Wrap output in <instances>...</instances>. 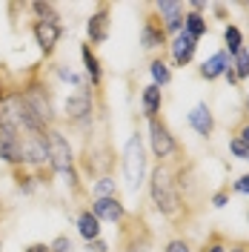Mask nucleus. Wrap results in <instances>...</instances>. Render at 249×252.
Instances as JSON below:
<instances>
[{
  "mask_svg": "<svg viewBox=\"0 0 249 252\" xmlns=\"http://www.w3.org/2000/svg\"><path fill=\"white\" fill-rule=\"evenodd\" d=\"M149 198L160 215L166 218H175L184 206V198L178 192V184H175V172H172L166 163H157L155 169L149 172Z\"/></svg>",
  "mask_w": 249,
  "mask_h": 252,
  "instance_id": "obj_1",
  "label": "nucleus"
},
{
  "mask_svg": "<svg viewBox=\"0 0 249 252\" xmlns=\"http://www.w3.org/2000/svg\"><path fill=\"white\" fill-rule=\"evenodd\" d=\"M124 178H126V189L132 195H138L140 187L146 184V146H143V138L138 132L124 146Z\"/></svg>",
  "mask_w": 249,
  "mask_h": 252,
  "instance_id": "obj_2",
  "label": "nucleus"
},
{
  "mask_svg": "<svg viewBox=\"0 0 249 252\" xmlns=\"http://www.w3.org/2000/svg\"><path fill=\"white\" fill-rule=\"evenodd\" d=\"M46 152H49V166H52L55 175H66L75 169V149H72L69 138L55 126L46 132Z\"/></svg>",
  "mask_w": 249,
  "mask_h": 252,
  "instance_id": "obj_3",
  "label": "nucleus"
},
{
  "mask_svg": "<svg viewBox=\"0 0 249 252\" xmlns=\"http://www.w3.org/2000/svg\"><path fill=\"white\" fill-rule=\"evenodd\" d=\"M20 94H23L26 106L34 112V118L46 126V129H52V124H55V109H52V97H49L46 86H43L40 80H29V83L20 89Z\"/></svg>",
  "mask_w": 249,
  "mask_h": 252,
  "instance_id": "obj_4",
  "label": "nucleus"
},
{
  "mask_svg": "<svg viewBox=\"0 0 249 252\" xmlns=\"http://www.w3.org/2000/svg\"><path fill=\"white\" fill-rule=\"evenodd\" d=\"M146 129H149V146H152V155L157 158V163H166L175 152H178V141L172 135V129L160 118H149L146 121Z\"/></svg>",
  "mask_w": 249,
  "mask_h": 252,
  "instance_id": "obj_5",
  "label": "nucleus"
},
{
  "mask_svg": "<svg viewBox=\"0 0 249 252\" xmlns=\"http://www.w3.org/2000/svg\"><path fill=\"white\" fill-rule=\"evenodd\" d=\"M0 160L9 166H23V135L12 129H0Z\"/></svg>",
  "mask_w": 249,
  "mask_h": 252,
  "instance_id": "obj_6",
  "label": "nucleus"
},
{
  "mask_svg": "<svg viewBox=\"0 0 249 252\" xmlns=\"http://www.w3.org/2000/svg\"><path fill=\"white\" fill-rule=\"evenodd\" d=\"M155 12L160 15V20H163V32H166V37H175L178 32H184V6L181 3H172V0H160V3H155Z\"/></svg>",
  "mask_w": 249,
  "mask_h": 252,
  "instance_id": "obj_7",
  "label": "nucleus"
},
{
  "mask_svg": "<svg viewBox=\"0 0 249 252\" xmlns=\"http://www.w3.org/2000/svg\"><path fill=\"white\" fill-rule=\"evenodd\" d=\"M172 52V63L175 66H189L192 63V58H195V52H198V40L192 37V34H187V32H178L175 37H172V43H166Z\"/></svg>",
  "mask_w": 249,
  "mask_h": 252,
  "instance_id": "obj_8",
  "label": "nucleus"
},
{
  "mask_svg": "<svg viewBox=\"0 0 249 252\" xmlns=\"http://www.w3.org/2000/svg\"><path fill=\"white\" fill-rule=\"evenodd\" d=\"M66 118L78 126H86L92 121V94L86 92V89H80L78 94H72L66 100Z\"/></svg>",
  "mask_w": 249,
  "mask_h": 252,
  "instance_id": "obj_9",
  "label": "nucleus"
},
{
  "mask_svg": "<svg viewBox=\"0 0 249 252\" xmlns=\"http://www.w3.org/2000/svg\"><path fill=\"white\" fill-rule=\"evenodd\" d=\"M86 34H89V46H100L109 37V6L100 3L97 12L86 20Z\"/></svg>",
  "mask_w": 249,
  "mask_h": 252,
  "instance_id": "obj_10",
  "label": "nucleus"
},
{
  "mask_svg": "<svg viewBox=\"0 0 249 252\" xmlns=\"http://www.w3.org/2000/svg\"><path fill=\"white\" fill-rule=\"evenodd\" d=\"M31 34H34V43L40 46L43 55H52L58 40L63 37V26L61 23H34L31 26Z\"/></svg>",
  "mask_w": 249,
  "mask_h": 252,
  "instance_id": "obj_11",
  "label": "nucleus"
},
{
  "mask_svg": "<svg viewBox=\"0 0 249 252\" xmlns=\"http://www.w3.org/2000/svg\"><path fill=\"white\" fill-rule=\"evenodd\" d=\"M92 215L100 223L103 220H112V223H121L126 220V206L118 201V198H94L92 201Z\"/></svg>",
  "mask_w": 249,
  "mask_h": 252,
  "instance_id": "obj_12",
  "label": "nucleus"
},
{
  "mask_svg": "<svg viewBox=\"0 0 249 252\" xmlns=\"http://www.w3.org/2000/svg\"><path fill=\"white\" fill-rule=\"evenodd\" d=\"M140 46L146 49V52L166 46V32H163V23H160L157 17L149 15L146 20H143V29H140Z\"/></svg>",
  "mask_w": 249,
  "mask_h": 252,
  "instance_id": "obj_13",
  "label": "nucleus"
},
{
  "mask_svg": "<svg viewBox=\"0 0 249 252\" xmlns=\"http://www.w3.org/2000/svg\"><path fill=\"white\" fill-rule=\"evenodd\" d=\"M189 126H192L201 138H209V135L215 132V115H212V109H209L206 103H198L195 109L189 112Z\"/></svg>",
  "mask_w": 249,
  "mask_h": 252,
  "instance_id": "obj_14",
  "label": "nucleus"
},
{
  "mask_svg": "<svg viewBox=\"0 0 249 252\" xmlns=\"http://www.w3.org/2000/svg\"><path fill=\"white\" fill-rule=\"evenodd\" d=\"M226 69H229V55H226V52H215L212 58H206V61L201 63L198 72H201L203 80H218Z\"/></svg>",
  "mask_w": 249,
  "mask_h": 252,
  "instance_id": "obj_15",
  "label": "nucleus"
},
{
  "mask_svg": "<svg viewBox=\"0 0 249 252\" xmlns=\"http://www.w3.org/2000/svg\"><path fill=\"white\" fill-rule=\"evenodd\" d=\"M140 106H143L146 121H149V118H157V112L163 106V92H160V86H155V83L143 86V92H140Z\"/></svg>",
  "mask_w": 249,
  "mask_h": 252,
  "instance_id": "obj_16",
  "label": "nucleus"
},
{
  "mask_svg": "<svg viewBox=\"0 0 249 252\" xmlns=\"http://www.w3.org/2000/svg\"><path fill=\"white\" fill-rule=\"evenodd\" d=\"M80 58H83V69H86L89 83H92V86H100V83H103V66H100V61H97V55L92 52L89 43L80 46Z\"/></svg>",
  "mask_w": 249,
  "mask_h": 252,
  "instance_id": "obj_17",
  "label": "nucleus"
},
{
  "mask_svg": "<svg viewBox=\"0 0 249 252\" xmlns=\"http://www.w3.org/2000/svg\"><path fill=\"white\" fill-rule=\"evenodd\" d=\"M78 232L86 238V244L100 238V220L92 215V209H83V212L78 215Z\"/></svg>",
  "mask_w": 249,
  "mask_h": 252,
  "instance_id": "obj_18",
  "label": "nucleus"
},
{
  "mask_svg": "<svg viewBox=\"0 0 249 252\" xmlns=\"http://www.w3.org/2000/svg\"><path fill=\"white\" fill-rule=\"evenodd\" d=\"M184 32H187V34H192L195 40H201L203 34L209 32V26H206V17L195 15V12H187V15H184Z\"/></svg>",
  "mask_w": 249,
  "mask_h": 252,
  "instance_id": "obj_19",
  "label": "nucleus"
},
{
  "mask_svg": "<svg viewBox=\"0 0 249 252\" xmlns=\"http://www.w3.org/2000/svg\"><path fill=\"white\" fill-rule=\"evenodd\" d=\"M223 43H226V55H229V58H235V55L244 49V32L229 23V26L223 29Z\"/></svg>",
  "mask_w": 249,
  "mask_h": 252,
  "instance_id": "obj_20",
  "label": "nucleus"
},
{
  "mask_svg": "<svg viewBox=\"0 0 249 252\" xmlns=\"http://www.w3.org/2000/svg\"><path fill=\"white\" fill-rule=\"evenodd\" d=\"M149 75H152V83H155V86H166V83L172 80L169 66L160 61V58H155V61L149 63Z\"/></svg>",
  "mask_w": 249,
  "mask_h": 252,
  "instance_id": "obj_21",
  "label": "nucleus"
},
{
  "mask_svg": "<svg viewBox=\"0 0 249 252\" xmlns=\"http://www.w3.org/2000/svg\"><path fill=\"white\" fill-rule=\"evenodd\" d=\"M232 72H235V78H238V83L249 78V49L247 46L232 58Z\"/></svg>",
  "mask_w": 249,
  "mask_h": 252,
  "instance_id": "obj_22",
  "label": "nucleus"
},
{
  "mask_svg": "<svg viewBox=\"0 0 249 252\" xmlns=\"http://www.w3.org/2000/svg\"><path fill=\"white\" fill-rule=\"evenodd\" d=\"M29 9L37 15V23H58V20H61V17H58V9H55L52 3H31Z\"/></svg>",
  "mask_w": 249,
  "mask_h": 252,
  "instance_id": "obj_23",
  "label": "nucleus"
},
{
  "mask_svg": "<svg viewBox=\"0 0 249 252\" xmlns=\"http://www.w3.org/2000/svg\"><path fill=\"white\" fill-rule=\"evenodd\" d=\"M115 189H118V181L109 178V175H100L92 192H94V198H115Z\"/></svg>",
  "mask_w": 249,
  "mask_h": 252,
  "instance_id": "obj_24",
  "label": "nucleus"
},
{
  "mask_svg": "<svg viewBox=\"0 0 249 252\" xmlns=\"http://www.w3.org/2000/svg\"><path fill=\"white\" fill-rule=\"evenodd\" d=\"M49 252H75V244H72L69 235H58L49 244Z\"/></svg>",
  "mask_w": 249,
  "mask_h": 252,
  "instance_id": "obj_25",
  "label": "nucleus"
},
{
  "mask_svg": "<svg viewBox=\"0 0 249 252\" xmlns=\"http://www.w3.org/2000/svg\"><path fill=\"white\" fill-rule=\"evenodd\" d=\"M229 152H232L235 158H241V160L249 163V146L241 141V138H229Z\"/></svg>",
  "mask_w": 249,
  "mask_h": 252,
  "instance_id": "obj_26",
  "label": "nucleus"
},
{
  "mask_svg": "<svg viewBox=\"0 0 249 252\" xmlns=\"http://www.w3.org/2000/svg\"><path fill=\"white\" fill-rule=\"evenodd\" d=\"M201 252H226V244H223V238H220L218 232H212V235H209V241L203 244Z\"/></svg>",
  "mask_w": 249,
  "mask_h": 252,
  "instance_id": "obj_27",
  "label": "nucleus"
},
{
  "mask_svg": "<svg viewBox=\"0 0 249 252\" xmlns=\"http://www.w3.org/2000/svg\"><path fill=\"white\" fill-rule=\"evenodd\" d=\"M163 252H192V247H189L187 238H172L169 244H166V250Z\"/></svg>",
  "mask_w": 249,
  "mask_h": 252,
  "instance_id": "obj_28",
  "label": "nucleus"
},
{
  "mask_svg": "<svg viewBox=\"0 0 249 252\" xmlns=\"http://www.w3.org/2000/svg\"><path fill=\"white\" fill-rule=\"evenodd\" d=\"M34 181H37V178L17 172V189H20V192H26V195H29V192H34Z\"/></svg>",
  "mask_w": 249,
  "mask_h": 252,
  "instance_id": "obj_29",
  "label": "nucleus"
},
{
  "mask_svg": "<svg viewBox=\"0 0 249 252\" xmlns=\"http://www.w3.org/2000/svg\"><path fill=\"white\" fill-rule=\"evenodd\" d=\"M232 189L238 192V195H249V172H247V175H241V178H238V181L232 184Z\"/></svg>",
  "mask_w": 249,
  "mask_h": 252,
  "instance_id": "obj_30",
  "label": "nucleus"
},
{
  "mask_svg": "<svg viewBox=\"0 0 249 252\" xmlns=\"http://www.w3.org/2000/svg\"><path fill=\"white\" fill-rule=\"evenodd\" d=\"M226 201H229V192H226V189H220V192H215V195H212V206H215V209H223V206H226Z\"/></svg>",
  "mask_w": 249,
  "mask_h": 252,
  "instance_id": "obj_31",
  "label": "nucleus"
},
{
  "mask_svg": "<svg viewBox=\"0 0 249 252\" xmlns=\"http://www.w3.org/2000/svg\"><path fill=\"white\" fill-rule=\"evenodd\" d=\"M86 252H109V244L100 241V238H97V241H89V244H86Z\"/></svg>",
  "mask_w": 249,
  "mask_h": 252,
  "instance_id": "obj_32",
  "label": "nucleus"
},
{
  "mask_svg": "<svg viewBox=\"0 0 249 252\" xmlns=\"http://www.w3.org/2000/svg\"><path fill=\"white\" fill-rule=\"evenodd\" d=\"M226 252H249V241H232L226 244Z\"/></svg>",
  "mask_w": 249,
  "mask_h": 252,
  "instance_id": "obj_33",
  "label": "nucleus"
},
{
  "mask_svg": "<svg viewBox=\"0 0 249 252\" xmlns=\"http://www.w3.org/2000/svg\"><path fill=\"white\" fill-rule=\"evenodd\" d=\"M235 138H241V141L249 146V121H244V124L238 126V132H235Z\"/></svg>",
  "mask_w": 249,
  "mask_h": 252,
  "instance_id": "obj_34",
  "label": "nucleus"
},
{
  "mask_svg": "<svg viewBox=\"0 0 249 252\" xmlns=\"http://www.w3.org/2000/svg\"><path fill=\"white\" fill-rule=\"evenodd\" d=\"M223 78L229 80V83H232V86H238V78H235V72H232V63H229V69H226V72H223Z\"/></svg>",
  "mask_w": 249,
  "mask_h": 252,
  "instance_id": "obj_35",
  "label": "nucleus"
},
{
  "mask_svg": "<svg viewBox=\"0 0 249 252\" xmlns=\"http://www.w3.org/2000/svg\"><path fill=\"white\" fill-rule=\"evenodd\" d=\"M26 252H49L46 244H31V247H26Z\"/></svg>",
  "mask_w": 249,
  "mask_h": 252,
  "instance_id": "obj_36",
  "label": "nucleus"
},
{
  "mask_svg": "<svg viewBox=\"0 0 249 252\" xmlns=\"http://www.w3.org/2000/svg\"><path fill=\"white\" fill-rule=\"evenodd\" d=\"M247 115H249V94H247Z\"/></svg>",
  "mask_w": 249,
  "mask_h": 252,
  "instance_id": "obj_37",
  "label": "nucleus"
},
{
  "mask_svg": "<svg viewBox=\"0 0 249 252\" xmlns=\"http://www.w3.org/2000/svg\"><path fill=\"white\" fill-rule=\"evenodd\" d=\"M244 9H247V12H249V3H244Z\"/></svg>",
  "mask_w": 249,
  "mask_h": 252,
  "instance_id": "obj_38",
  "label": "nucleus"
},
{
  "mask_svg": "<svg viewBox=\"0 0 249 252\" xmlns=\"http://www.w3.org/2000/svg\"><path fill=\"white\" fill-rule=\"evenodd\" d=\"M0 252H3V241H0Z\"/></svg>",
  "mask_w": 249,
  "mask_h": 252,
  "instance_id": "obj_39",
  "label": "nucleus"
},
{
  "mask_svg": "<svg viewBox=\"0 0 249 252\" xmlns=\"http://www.w3.org/2000/svg\"><path fill=\"white\" fill-rule=\"evenodd\" d=\"M247 218H249V212H247Z\"/></svg>",
  "mask_w": 249,
  "mask_h": 252,
  "instance_id": "obj_40",
  "label": "nucleus"
},
{
  "mask_svg": "<svg viewBox=\"0 0 249 252\" xmlns=\"http://www.w3.org/2000/svg\"><path fill=\"white\" fill-rule=\"evenodd\" d=\"M247 49H249V46H247Z\"/></svg>",
  "mask_w": 249,
  "mask_h": 252,
  "instance_id": "obj_41",
  "label": "nucleus"
}]
</instances>
